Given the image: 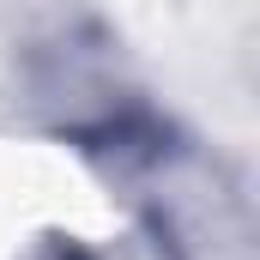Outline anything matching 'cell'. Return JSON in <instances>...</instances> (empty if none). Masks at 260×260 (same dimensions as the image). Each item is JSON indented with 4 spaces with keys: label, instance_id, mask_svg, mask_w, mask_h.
Returning a JSON list of instances; mask_svg holds the SVG:
<instances>
[{
    "label": "cell",
    "instance_id": "1",
    "mask_svg": "<svg viewBox=\"0 0 260 260\" xmlns=\"http://www.w3.org/2000/svg\"><path fill=\"white\" fill-rule=\"evenodd\" d=\"M37 260H85V254H79V248H43Z\"/></svg>",
    "mask_w": 260,
    "mask_h": 260
}]
</instances>
